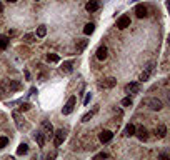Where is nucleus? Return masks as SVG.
Returning <instances> with one entry per match:
<instances>
[{
    "mask_svg": "<svg viewBox=\"0 0 170 160\" xmlns=\"http://www.w3.org/2000/svg\"><path fill=\"white\" fill-rule=\"evenodd\" d=\"M47 62H60V57L57 53H48L47 55Z\"/></svg>",
    "mask_w": 170,
    "mask_h": 160,
    "instance_id": "26",
    "label": "nucleus"
},
{
    "mask_svg": "<svg viewBox=\"0 0 170 160\" xmlns=\"http://www.w3.org/2000/svg\"><path fill=\"white\" fill-rule=\"evenodd\" d=\"M45 35H47V27L45 25H40L37 28V32H35V37H38V38H44Z\"/></svg>",
    "mask_w": 170,
    "mask_h": 160,
    "instance_id": "17",
    "label": "nucleus"
},
{
    "mask_svg": "<svg viewBox=\"0 0 170 160\" xmlns=\"http://www.w3.org/2000/svg\"><path fill=\"white\" fill-rule=\"evenodd\" d=\"M155 135H157L158 138H164L165 135H167V127H165V125H158L157 129H155Z\"/></svg>",
    "mask_w": 170,
    "mask_h": 160,
    "instance_id": "14",
    "label": "nucleus"
},
{
    "mask_svg": "<svg viewBox=\"0 0 170 160\" xmlns=\"http://www.w3.org/2000/svg\"><path fill=\"white\" fill-rule=\"evenodd\" d=\"M133 133H135V125L129 123V125L125 127V130H123V135H125V137H132Z\"/></svg>",
    "mask_w": 170,
    "mask_h": 160,
    "instance_id": "19",
    "label": "nucleus"
},
{
    "mask_svg": "<svg viewBox=\"0 0 170 160\" xmlns=\"http://www.w3.org/2000/svg\"><path fill=\"white\" fill-rule=\"evenodd\" d=\"M108 157V154H105V152H100V154H97V155H95V160H98V158H107Z\"/></svg>",
    "mask_w": 170,
    "mask_h": 160,
    "instance_id": "30",
    "label": "nucleus"
},
{
    "mask_svg": "<svg viewBox=\"0 0 170 160\" xmlns=\"http://www.w3.org/2000/svg\"><path fill=\"white\" fill-rule=\"evenodd\" d=\"M9 37H5V35H0V50H5L7 47H9Z\"/></svg>",
    "mask_w": 170,
    "mask_h": 160,
    "instance_id": "20",
    "label": "nucleus"
},
{
    "mask_svg": "<svg viewBox=\"0 0 170 160\" xmlns=\"http://www.w3.org/2000/svg\"><path fill=\"white\" fill-rule=\"evenodd\" d=\"M12 117H13V120H15L17 127H19V129H23V122H22V117H20V113L19 112H13Z\"/></svg>",
    "mask_w": 170,
    "mask_h": 160,
    "instance_id": "18",
    "label": "nucleus"
},
{
    "mask_svg": "<svg viewBox=\"0 0 170 160\" xmlns=\"http://www.w3.org/2000/svg\"><path fill=\"white\" fill-rule=\"evenodd\" d=\"M72 65H73L72 62H63L60 69H62V72H63V73H70V72H72Z\"/></svg>",
    "mask_w": 170,
    "mask_h": 160,
    "instance_id": "21",
    "label": "nucleus"
},
{
    "mask_svg": "<svg viewBox=\"0 0 170 160\" xmlns=\"http://www.w3.org/2000/svg\"><path fill=\"white\" fill-rule=\"evenodd\" d=\"M25 40L28 42V44H30V42H35V35L34 34H27L25 35Z\"/></svg>",
    "mask_w": 170,
    "mask_h": 160,
    "instance_id": "29",
    "label": "nucleus"
},
{
    "mask_svg": "<svg viewBox=\"0 0 170 160\" xmlns=\"http://www.w3.org/2000/svg\"><path fill=\"white\" fill-rule=\"evenodd\" d=\"M122 105L123 107H130V105H132V98H130V97H125L122 100Z\"/></svg>",
    "mask_w": 170,
    "mask_h": 160,
    "instance_id": "28",
    "label": "nucleus"
},
{
    "mask_svg": "<svg viewBox=\"0 0 170 160\" xmlns=\"http://www.w3.org/2000/svg\"><path fill=\"white\" fill-rule=\"evenodd\" d=\"M90 98H92V94H87V95H85V100H83V105H88V104H90Z\"/></svg>",
    "mask_w": 170,
    "mask_h": 160,
    "instance_id": "31",
    "label": "nucleus"
},
{
    "mask_svg": "<svg viewBox=\"0 0 170 160\" xmlns=\"http://www.w3.org/2000/svg\"><path fill=\"white\" fill-rule=\"evenodd\" d=\"M94 30H95V25H94V23H87V25L83 27V34L85 35H92V34H94Z\"/></svg>",
    "mask_w": 170,
    "mask_h": 160,
    "instance_id": "23",
    "label": "nucleus"
},
{
    "mask_svg": "<svg viewBox=\"0 0 170 160\" xmlns=\"http://www.w3.org/2000/svg\"><path fill=\"white\" fill-rule=\"evenodd\" d=\"M9 2H10V3H15V2H17V0H9Z\"/></svg>",
    "mask_w": 170,
    "mask_h": 160,
    "instance_id": "34",
    "label": "nucleus"
},
{
    "mask_svg": "<svg viewBox=\"0 0 170 160\" xmlns=\"http://www.w3.org/2000/svg\"><path fill=\"white\" fill-rule=\"evenodd\" d=\"M154 67H155V63H148V65L145 67V70H143V72L140 73L139 80H140V82H147L148 79H150L152 72H154Z\"/></svg>",
    "mask_w": 170,
    "mask_h": 160,
    "instance_id": "2",
    "label": "nucleus"
},
{
    "mask_svg": "<svg viewBox=\"0 0 170 160\" xmlns=\"http://www.w3.org/2000/svg\"><path fill=\"white\" fill-rule=\"evenodd\" d=\"M28 152V145L27 144H20L19 148H17V155H25Z\"/></svg>",
    "mask_w": 170,
    "mask_h": 160,
    "instance_id": "22",
    "label": "nucleus"
},
{
    "mask_svg": "<svg viewBox=\"0 0 170 160\" xmlns=\"http://www.w3.org/2000/svg\"><path fill=\"white\" fill-rule=\"evenodd\" d=\"M97 9H98V2H97V0H90V2L85 5V10H87V12H95Z\"/></svg>",
    "mask_w": 170,
    "mask_h": 160,
    "instance_id": "16",
    "label": "nucleus"
},
{
    "mask_svg": "<svg viewBox=\"0 0 170 160\" xmlns=\"http://www.w3.org/2000/svg\"><path fill=\"white\" fill-rule=\"evenodd\" d=\"M98 138H100L102 144H107V142H110L112 138H113V133L110 132V130H104V132H100Z\"/></svg>",
    "mask_w": 170,
    "mask_h": 160,
    "instance_id": "10",
    "label": "nucleus"
},
{
    "mask_svg": "<svg viewBox=\"0 0 170 160\" xmlns=\"http://www.w3.org/2000/svg\"><path fill=\"white\" fill-rule=\"evenodd\" d=\"M9 145V138L7 137H0V148H5Z\"/></svg>",
    "mask_w": 170,
    "mask_h": 160,
    "instance_id": "27",
    "label": "nucleus"
},
{
    "mask_svg": "<svg viewBox=\"0 0 170 160\" xmlns=\"http://www.w3.org/2000/svg\"><path fill=\"white\" fill-rule=\"evenodd\" d=\"M125 92L127 94H132V95H135V94H140V85L137 84V82H132V84H127L125 85Z\"/></svg>",
    "mask_w": 170,
    "mask_h": 160,
    "instance_id": "5",
    "label": "nucleus"
},
{
    "mask_svg": "<svg viewBox=\"0 0 170 160\" xmlns=\"http://www.w3.org/2000/svg\"><path fill=\"white\" fill-rule=\"evenodd\" d=\"M2 12H3V5L0 3V13H2Z\"/></svg>",
    "mask_w": 170,
    "mask_h": 160,
    "instance_id": "33",
    "label": "nucleus"
},
{
    "mask_svg": "<svg viewBox=\"0 0 170 160\" xmlns=\"http://www.w3.org/2000/svg\"><path fill=\"white\" fill-rule=\"evenodd\" d=\"M115 85H117V80L113 79V77H110V79H105L104 82H100L98 87H100V88H113Z\"/></svg>",
    "mask_w": 170,
    "mask_h": 160,
    "instance_id": "7",
    "label": "nucleus"
},
{
    "mask_svg": "<svg viewBox=\"0 0 170 160\" xmlns=\"http://www.w3.org/2000/svg\"><path fill=\"white\" fill-rule=\"evenodd\" d=\"M42 129H44L45 135H54V127H52V123L47 122V120H44V122H42Z\"/></svg>",
    "mask_w": 170,
    "mask_h": 160,
    "instance_id": "11",
    "label": "nucleus"
},
{
    "mask_svg": "<svg viewBox=\"0 0 170 160\" xmlns=\"http://www.w3.org/2000/svg\"><path fill=\"white\" fill-rule=\"evenodd\" d=\"M67 138V132L63 129H60V130H57L55 132V140H54V144L57 145V147H60V145L63 144V140Z\"/></svg>",
    "mask_w": 170,
    "mask_h": 160,
    "instance_id": "4",
    "label": "nucleus"
},
{
    "mask_svg": "<svg viewBox=\"0 0 170 160\" xmlns=\"http://www.w3.org/2000/svg\"><path fill=\"white\" fill-rule=\"evenodd\" d=\"M97 110H98V107H95V108L92 110V112H87V113H85V115L82 117V122H88V120H90L92 117H94V113L97 112Z\"/></svg>",
    "mask_w": 170,
    "mask_h": 160,
    "instance_id": "24",
    "label": "nucleus"
},
{
    "mask_svg": "<svg viewBox=\"0 0 170 160\" xmlns=\"http://www.w3.org/2000/svg\"><path fill=\"white\" fill-rule=\"evenodd\" d=\"M5 94H9V87H7V82L0 84V97H3Z\"/></svg>",
    "mask_w": 170,
    "mask_h": 160,
    "instance_id": "25",
    "label": "nucleus"
},
{
    "mask_svg": "<svg viewBox=\"0 0 170 160\" xmlns=\"http://www.w3.org/2000/svg\"><path fill=\"white\" fill-rule=\"evenodd\" d=\"M135 13L139 19H143V17H147V9H145L143 5H137L135 7Z\"/></svg>",
    "mask_w": 170,
    "mask_h": 160,
    "instance_id": "15",
    "label": "nucleus"
},
{
    "mask_svg": "<svg viewBox=\"0 0 170 160\" xmlns=\"http://www.w3.org/2000/svg\"><path fill=\"white\" fill-rule=\"evenodd\" d=\"M117 27H119L120 30H123V28L130 27V17H129V15H122L119 20H117Z\"/></svg>",
    "mask_w": 170,
    "mask_h": 160,
    "instance_id": "6",
    "label": "nucleus"
},
{
    "mask_svg": "<svg viewBox=\"0 0 170 160\" xmlns=\"http://www.w3.org/2000/svg\"><path fill=\"white\" fill-rule=\"evenodd\" d=\"M75 102H77L75 97H70L69 100H67V104L63 105V108H62V113H63V115H69V113H72L73 107H75Z\"/></svg>",
    "mask_w": 170,
    "mask_h": 160,
    "instance_id": "3",
    "label": "nucleus"
},
{
    "mask_svg": "<svg viewBox=\"0 0 170 160\" xmlns=\"http://www.w3.org/2000/svg\"><path fill=\"white\" fill-rule=\"evenodd\" d=\"M7 87H9V92H13V90H20L22 85L15 80H7Z\"/></svg>",
    "mask_w": 170,
    "mask_h": 160,
    "instance_id": "13",
    "label": "nucleus"
},
{
    "mask_svg": "<svg viewBox=\"0 0 170 160\" xmlns=\"http://www.w3.org/2000/svg\"><path fill=\"white\" fill-rule=\"evenodd\" d=\"M142 104H145L152 110H162L164 108V104H162V100H158V98H148V100H143Z\"/></svg>",
    "mask_w": 170,
    "mask_h": 160,
    "instance_id": "1",
    "label": "nucleus"
},
{
    "mask_svg": "<svg viewBox=\"0 0 170 160\" xmlns=\"http://www.w3.org/2000/svg\"><path fill=\"white\" fill-rule=\"evenodd\" d=\"M133 135H137V137H139V140H142V142L148 140V132H147V129H145V127L135 129V133H133Z\"/></svg>",
    "mask_w": 170,
    "mask_h": 160,
    "instance_id": "8",
    "label": "nucleus"
},
{
    "mask_svg": "<svg viewBox=\"0 0 170 160\" xmlns=\"http://www.w3.org/2000/svg\"><path fill=\"white\" fill-rule=\"evenodd\" d=\"M28 108H30V104H22L20 105V110H22V112L23 110H28Z\"/></svg>",
    "mask_w": 170,
    "mask_h": 160,
    "instance_id": "32",
    "label": "nucleus"
},
{
    "mask_svg": "<svg viewBox=\"0 0 170 160\" xmlns=\"http://www.w3.org/2000/svg\"><path fill=\"white\" fill-rule=\"evenodd\" d=\"M34 138H35V142L38 144V147H44V145H45V133L42 132V130H37V132L34 133Z\"/></svg>",
    "mask_w": 170,
    "mask_h": 160,
    "instance_id": "9",
    "label": "nucleus"
},
{
    "mask_svg": "<svg viewBox=\"0 0 170 160\" xmlns=\"http://www.w3.org/2000/svg\"><path fill=\"white\" fill-rule=\"evenodd\" d=\"M107 53H108L107 47L102 45V47H98V50H97V59L98 60H105V59H107Z\"/></svg>",
    "mask_w": 170,
    "mask_h": 160,
    "instance_id": "12",
    "label": "nucleus"
}]
</instances>
